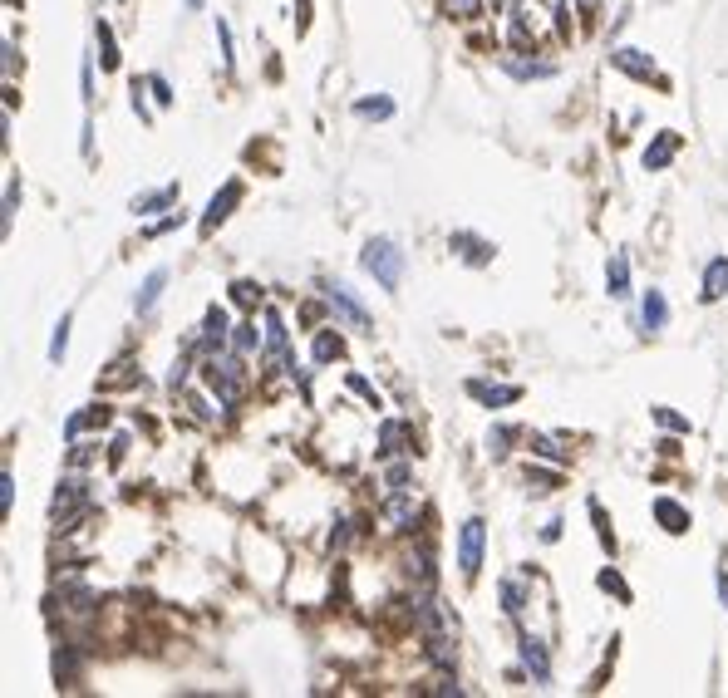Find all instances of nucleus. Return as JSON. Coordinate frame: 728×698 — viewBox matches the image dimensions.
<instances>
[{
  "mask_svg": "<svg viewBox=\"0 0 728 698\" xmlns=\"http://www.w3.org/2000/svg\"><path fill=\"white\" fill-rule=\"evenodd\" d=\"M246 354L237 349H207V359H202V384L217 394V404L222 408H237L246 394Z\"/></svg>",
  "mask_w": 728,
  "mask_h": 698,
  "instance_id": "f257e3e1",
  "label": "nucleus"
},
{
  "mask_svg": "<svg viewBox=\"0 0 728 698\" xmlns=\"http://www.w3.org/2000/svg\"><path fill=\"white\" fill-rule=\"evenodd\" d=\"M364 271L384 286V291H399V281H404V251L389 241V236H374V241H364Z\"/></svg>",
  "mask_w": 728,
  "mask_h": 698,
  "instance_id": "f03ea898",
  "label": "nucleus"
},
{
  "mask_svg": "<svg viewBox=\"0 0 728 698\" xmlns=\"http://www.w3.org/2000/svg\"><path fill=\"white\" fill-rule=\"evenodd\" d=\"M483 546H487L483 517H468L463 531H458V571H463V576H478V571H483Z\"/></svg>",
  "mask_w": 728,
  "mask_h": 698,
  "instance_id": "7ed1b4c3",
  "label": "nucleus"
},
{
  "mask_svg": "<svg viewBox=\"0 0 728 698\" xmlns=\"http://www.w3.org/2000/svg\"><path fill=\"white\" fill-rule=\"evenodd\" d=\"M517 654H522V674H527L537 689H546V684H551V654H546V644L537 640V635H522V640H517Z\"/></svg>",
  "mask_w": 728,
  "mask_h": 698,
  "instance_id": "20e7f679",
  "label": "nucleus"
},
{
  "mask_svg": "<svg viewBox=\"0 0 728 698\" xmlns=\"http://www.w3.org/2000/svg\"><path fill=\"white\" fill-rule=\"evenodd\" d=\"M325 305H330L340 320H350V325H369V310L355 300V291H350L345 281H325Z\"/></svg>",
  "mask_w": 728,
  "mask_h": 698,
  "instance_id": "39448f33",
  "label": "nucleus"
},
{
  "mask_svg": "<svg viewBox=\"0 0 728 698\" xmlns=\"http://www.w3.org/2000/svg\"><path fill=\"white\" fill-rule=\"evenodd\" d=\"M237 202H242V182H222V192H212V202H207V212H202V232H217V227L232 217Z\"/></svg>",
  "mask_w": 728,
  "mask_h": 698,
  "instance_id": "423d86ee",
  "label": "nucleus"
},
{
  "mask_svg": "<svg viewBox=\"0 0 728 698\" xmlns=\"http://www.w3.org/2000/svg\"><path fill=\"white\" fill-rule=\"evenodd\" d=\"M266 354H271V364H286V369H296L286 354H291V335H286V320H281V310L276 305H266Z\"/></svg>",
  "mask_w": 728,
  "mask_h": 698,
  "instance_id": "0eeeda50",
  "label": "nucleus"
},
{
  "mask_svg": "<svg viewBox=\"0 0 728 698\" xmlns=\"http://www.w3.org/2000/svg\"><path fill=\"white\" fill-rule=\"evenodd\" d=\"M74 507H89V487H84V477H64L60 492H55V502H50L55 522H69V512H74Z\"/></svg>",
  "mask_w": 728,
  "mask_h": 698,
  "instance_id": "6e6552de",
  "label": "nucleus"
},
{
  "mask_svg": "<svg viewBox=\"0 0 728 698\" xmlns=\"http://www.w3.org/2000/svg\"><path fill=\"white\" fill-rule=\"evenodd\" d=\"M163 291H168V271L158 266V271H148V276H143V286H138V295H133V310H138V320H148V315L158 310Z\"/></svg>",
  "mask_w": 728,
  "mask_h": 698,
  "instance_id": "1a4fd4ad",
  "label": "nucleus"
},
{
  "mask_svg": "<svg viewBox=\"0 0 728 698\" xmlns=\"http://www.w3.org/2000/svg\"><path fill=\"white\" fill-rule=\"evenodd\" d=\"M610 64H615L620 74H630V79H655V59L645 55V50H635V45L610 50Z\"/></svg>",
  "mask_w": 728,
  "mask_h": 698,
  "instance_id": "9d476101",
  "label": "nucleus"
},
{
  "mask_svg": "<svg viewBox=\"0 0 728 698\" xmlns=\"http://www.w3.org/2000/svg\"><path fill=\"white\" fill-rule=\"evenodd\" d=\"M468 394H473L478 404H487V408H507V404L522 399L517 384H487V379H468Z\"/></svg>",
  "mask_w": 728,
  "mask_h": 698,
  "instance_id": "9b49d317",
  "label": "nucleus"
},
{
  "mask_svg": "<svg viewBox=\"0 0 728 698\" xmlns=\"http://www.w3.org/2000/svg\"><path fill=\"white\" fill-rule=\"evenodd\" d=\"M650 512H655V522L665 526L669 536H684V531H689V507H679L674 497H655Z\"/></svg>",
  "mask_w": 728,
  "mask_h": 698,
  "instance_id": "f8f14e48",
  "label": "nucleus"
},
{
  "mask_svg": "<svg viewBox=\"0 0 728 698\" xmlns=\"http://www.w3.org/2000/svg\"><path fill=\"white\" fill-rule=\"evenodd\" d=\"M414 517H419V502L409 497V487H404V492H389V507H384V522L394 526V531H409V526H414Z\"/></svg>",
  "mask_w": 728,
  "mask_h": 698,
  "instance_id": "ddd939ff",
  "label": "nucleus"
},
{
  "mask_svg": "<svg viewBox=\"0 0 728 698\" xmlns=\"http://www.w3.org/2000/svg\"><path fill=\"white\" fill-rule=\"evenodd\" d=\"M674 158H679V133H660V138L645 148V173H665Z\"/></svg>",
  "mask_w": 728,
  "mask_h": 698,
  "instance_id": "4468645a",
  "label": "nucleus"
},
{
  "mask_svg": "<svg viewBox=\"0 0 728 698\" xmlns=\"http://www.w3.org/2000/svg\"><path fill=\"white\" fill-rule=\"evenodd\" d=\"M502 69L512 79H556V64L551 59H522V55H502Z\"/></svg>",
  "mask_w": 728,
  "mask_h": 698,
  "instance_id": "2eb2a0df",
  "label": "nucleus"
},
{
  "mask_svg": "<svg viewBox=\"0 0 728 698\" xmlns=\"http://www.w3.org/2000/svg\"><path fill=\"white\" fill-rule=\"evenodd\" d=\"M468 266H487L492 261V241H483V236H473V232H453V241H448Z\"/></svg>",
  "mask_w": 728,
  "mask_h": 698,
  "instance_id": "dca6fc26",
  "label": "nucleus"
},
{
  "mask_svg": "<svg viewBox=\"0 0 728 698\" xmlns=\"http://www.w3.org/2000/svg\"><path fill=\"white\" fill-rule=\"evenodd\" d=\"M640 325H645L650 335L669 325V300H665V291H655V286L645 291V300H640Z\"/></svg>",
  "mask_w": 728,
  "mask_h": 698,
  "instance_id": "f3484780",
  "label": "nucleus"
},
{
  "mask_svg": "<svg viewBox=\"0 0 728 698\" xmlns=\"http://www.w3.org/2000/svg\"><path fill=\"white\" fill-rule=\"evenodd\" d=\"M409 423H399V418H389V423H379V453L384 458H399V453H409Z\"/></svg>",
  "mask_w": 728,
  "mask_h": 698,
  "instance_id": "a211bd4d",
  "label": "nucleus"
},
{
  "mask_svg": "<svg viewBox=\"0 0 728 698\" xmlns=\"http://www.w3.org/2000/svg\"><path fill=\"white\" fill-rule=\"evenodd\" d=\"M227 340H232V320H227V310H222V305H212V310H207V320H202V345L222 349Z\"/></svg>",
  "mask_w": 728,
  "mask_h": 698,
  "instance_id": "6ab92c4d",
  "label": "nucleus"
},
{
  "mask_svg": "<svg viewBox=\"0 0 728 698\" xmlns=\"http://www.w3.org/2000/svg\"><path fill=\"white\" fill-rule=\"evenodd\" d=\"M728 295V256H714L704 266V300H724Z\"/></svg>",
  "mask_w": 728,
  "mask_h": 698,
  "instance_id": "aec40b11",
  "label": "nucleus"
},
{
  "mask_svg": "<svg viewBox=\"0 0 728 698\" xmlns=\"http://www.w3.org/2000/svg\"><path fill=\"white\" fill-rule=\"evenodd\" d=\"M173 202H178V182H168V187H158V192L133 197V212H138V217H148V212H163V207H173Z\"/></svg>",
  "mask_w": 728,
  "mask_h": 698,
  "instance_id": "412c9836",
  "label": "nucleus"
},
{
  "mask_svg": "<svg viewBox=\"0 0 728 698\" xmlns=\"http://www.w3.org/2000/svg\"><path fill=\"white\" fill-rule=\"evenodd\" d=\"M606 291L615 295V300L630 295V261H625V256H610L606 261Z\"/></svg>",
  "mask_w": 728,
  "mask_h": 698,
  "instance_id": "4be33fe9",
  "label": "nucleus"
},
{
  "mask_svg": "<svg viewBox=\"0 0 728 698\" xmlns=\"http://www.w3.org/2000/svg\"><path fill=\"white\" fill-rule=\"evenodd\" d=\"M310 359H315V364H330V359H345V340H340L335 330H320V335H315V345H310Z\"/></svg>",
  "mask_w": 728,
  "mask_h": 698,
  "instance_id": "5701e85b",
  "label": "nucleus"
},
{
  "mask_svg": "<svg viewBox=\"0 0 728 698\" xmlns=\"http://www.w3.org/2000/svg\"><path fill=\"white\" fill-rule=\"evenodd\" d=\"M517 438H522V433H517L512 423H497V428H487V453H492V458H507Z\"/></svg>",
  "mask_w": 728,
  "mask_h": 698,
  "instance_id": "b1692460",
  "label": "nucleus"
},
{
  "mask_svg": "<svg viewBox=\"0 0 728 698\" xmlns=\"http://www.w3.org/2000/svg\"><path fill=\"white\" fill-rule=\"evenodd\" d=\"M404 576L419 581V585H433V556H428V551H409V556H404Z\"/></svg>",
  "mask_w": 728,
  "mask_h": 698,
  "instance_id": "393cba45",
  "label": "nucleus"
},
{
  "mask_svg": "<svg viewBox=\"0 0 728 698\" xmlns=\"http://www.w3.org/2000/svg\"><path fill=\"white\" fill-rule=\"evenodd\" d=\"M502 610H507L512 620H522V610H527V585H522V581H502Z\"/></svg>",
  "mask_w": 728,
  "mask_h": 698,
  "instance_id": "a878e982",
  "label": "nucleus"
},
{
  "mask_svg": "<svg viewBox=\"0 0 728 698\" xmlns=\"http://www.w3.org/2000/svg\"><path fill=\"white\" fill-rule=\"evenodd\" d=\"M261 345V335H256V320H242V325H232V349L237 354H256Z\"/></svg>",
  "mask_w": 728,
  "mask_h": 698,
  "instance_id": "bb28decb",
  "label": "nucleus"
},
{
  "mask_svg": "<svg viewBox=\"0 0 728 698\" xmlns=\"http://www.w3.org/2000/svg\"><path fill=\"white\" fill-rule=\"evenodd\" d=\"M69 330H74V320L60 315V325H55V335H50V364H64V354H69Z\"/></svg>",
  "mask_w": 728,
  "mask_h": 698,
  "instance_id": "cd10ccee",
  "label": "nucleus"
},
{
  "mask_svg": "<svg viewBox=\"0 0 728 698\" xmlns=\"http://www.w3.org/2000/svg\"><path fill=\"white\" fill-rule=\"evenodd\" d=\"M15 207H20V177L10 173V177H5V212H0V232H10V222H15Z\"/></svg>",
  "mask_w": 728,
  "mask_h": 698,
  "instance_id": "c85d7f7f",
  "label": "nucleus"
},
{
  "mask_svg": "<svg viewBox=\"0 0 728 698\" xmlns=\"http://www.w3.org/2000/svg\"><path fill=\"white\" fill-rule=\"evenodd\" d=\"M532 453H537V458H546V463L566 467V448H556V438H546V433H532Z\"/></svg>",
  "mask_w": 728,
  "mask_h": 698,
  "instance_id": "c756f323",
  "label": "nucleus"
},
{
  "mask_svg": "<svg viewBox=\"0 0 728 698\" xmlns=\"http://www.w3.org/2000/svg\"><path fill=\"white\" fill-rule=\"evenodd\" d=\"M74 674H79V649H69V644H64L60 654H55V679H60V684H69Z\"/></svg>",
  "mask_w": 728,
  "mask_h": 698,
  "instance_id": "7c9ffc66",
  "label": "nucleus"
},
{
  "mask_svg": "<svg viewBox=\"0 0 728 698\" xmlns=\"http://www.w3.org/2000/svg\"><path fill=\"white\" fill-rule=\"evenodd\" d=\"M556 482H561V472H542V467H527V487L546 497V492H556Z\"/></svg>",
  "mask_w": 728,
  "mask_h": 698,
  "instance_id": "2f4dec72",
  "label": "nucleus"
},
{
  "mask_svg": "<svg viewBox=\"0 0 728 698\" xmlns=\"http://www.w3.org/2000/svg\"><path fill=\"white\" fill-rule=\"evenodd\" d=\"M99 35V50H104V69H119V45H114V30L109 25H94Z\"/></svg>",
  "mask_w": 728,
  "mask_h": 698,
  "instance_id": "473e14b6",
  "label": "nucleus"
},
{
  "mask_svg": "<svg viewBox=\"0 0 728 698\" xmlns=\"http://www.w3.org/2000/svg\"><path fill=\"white\" fill-rule=\"evenodd\" d=\"M596 585H601V590H610L620 605H630V585L620 581V571H601V576H596Z\"/></svg>",
  "mask_w": 728,
  "mask_h": 698,
  "instance_id": "72a5a7b5",
  "label": "nucleus"
},
{
  "mask_svg": "<svg viewBox=\"0 0 728 698\" xmlns=\"http://www.w3.org/2000/svg\"><path fill=\"white\" fill-rule=\"evenodd\" d=\"M355 114L360 118H394V99H360Z\"/></svg>",
  "mask_w": 728,
  "mask_h": 698,
  "instance_id": "f704fd0d",
  "label": "nucleus"
},
{
  "mask_svg": "<svg viewBox=\"0 0 728 698\" xmlns=\"http://www.w3.org/2000/svg\"><path fill=\"white\" fill-rule=\"evenodd\" d=\"M232 300H237L242 310H256V305H261V286H256V281H237V286H232Z\"/></svg>",
  "mask_w": 728,
  "mask_h": 698,
  "instance_id": "c9c22d12",
  "label": "nucleus"
},
{
  "mask_svg": "<svg viewBox=\"0 0 728 698\" xmlns=\"http://www.w3.org/2000/svg\"><path fill=\"white\" fill-rule=\"evenodd\" d=\"M409 477H414V472H409V463H394L389 472H384V492H404V487H409Z\"/></svg>",
  "mask_w": 728,
  "mask_h": 698,
  "instance_id": "e433bc0d",
  "label": "nucleus"
},
{
  "mask_svg": "<svg viewBox=\"0 0 728 698\" xmlns=\"http://www.w3.org/2000/svg\"><path fill=\"white\" fill-rule=\"evenodd\" d=\"M655 423L669 428V433H689V418L684 413H674V408H655Z\"/></svg>",
  "mask_w": 728,
  "mask_h": 698,
  "instance_id": "4c0bfd02",
  "label": "nucleus"
},
{
  "mask_svg": "<svg viewBox=\"0 0 728 698\" xmlns=\"http://www.w3.org/2000/svg\"><path fill=\"white\" fill-rule=\"evenodd\" d=\"M350 541H355V522H350V517H340V522H335V531H330V551H345Z\"/></svg>",
  "mask_w": 728,
  "mask_h": 698,
  "instance_id": "58836bf2",
  "label": "nucleus"
},
{
  "mask_svg": "<svg viewBox=\"0 0 728 698\" xmlns=\"http://www.w3.org/2000/svg\"><path fill=\"white\" fill-rule=\"evenodd\" d=\"M507 35H512V45L522 50V45H532V25L522 20V10H512V25H507Z\"/></svg>",
  "mask_w": 728,
  "mask_h": 698,
  "instance_id": "ea45409f",
  "label": "nucleus"
},
{
  "mask_svg": "<svg viewBox=\"0 0 728 698\" xmlns=\"http://www.w3.org/2000/svg\"><path fill=\"white\" fill-rule=\"evenodd\" d=\"M143 84H148V89H153V99H158V104H163V109H168V104H173V99H178V94H173V84H168V79H163V74H148V79H143Z\"/></svg>",
  "mask_w": 728,
  "mask_h": 698,
  "instance_id": "a19ab883",
  "label": "nucleus"
},
{
  "mask_svg": "<svg viewBox=\"0 0 728 698\" xmlns=\"http://www.w3.org/2000/svg\"><path fill=\"white\" fill-rule=\"evenodd\" d=\"M350 389H355V394H360L369 408H379V394H374V384H369L364 374H350Z\"/></svg>",
  "mask_w": 728,
  "mask_h": 698,
  "instance_id": "79ce46f5",
  "label": "nucleus"
},
{
  "mask_svg": "<svg viewBox=\"0 0 728 698\" xmlns=\"http://www.w3.org/2000/svg\"><path fill=\"white\" fill-rule=\"evenodd\" d=\"M182 222H187V217H182V212H173V217H163V222H153V227H148V236H168V232H178Z\"/></svg>",
  "mask_w": 728,
  "mask_h": 698,
  "instance_id": "37998d69",
  "label": "nucleus"
},
{
  "mask_svg": "<svg viewBox=\"0 0 728 698\" xmlns=\"http://www.w3.org/2000/svg\"><path fill=\"white\" fill-rule=\"evenodd\" d=\"M10 502H15V477L0 472V512H10Z\"/></svg>",
  "mask_w": 728,
  "mask_h": 698,
  "instance_id": "c03bdc74",
  "label": "nucleus"
},
{
  "mask_svg": "<svg viewBox=\"0 0 728 698\" xmlns=\"http://www.w3.org/2000/svg\"><path fill=\"white\" fill-rule=\"evenodd\" d=\"M217 40H222V59H227V64H237V55H232V30H227V20H217Z\"/></svg>",
  "mask_w": 728,
  "mask_h": 698,
  "instance_id": "a18cd8bd",
  "label": "nucleus"
},
{
  "mask_svg": "<svg viewBox=\"0 0 728 698\" xmlns=\"http://www.w3.org/2000/svg\"><path fill=\"white\" fill-rule=\"evenodd\" d=\"M79 89H84V99H94V64L84 59V69H79Z\"/></svg>",
  "mask_w": 728,
  "mask_h": 698,
  "instance_id": "49530a36",
  "label": "nucleus"
},
{
  "mask_svg": "<svg viewBox=\"0 0 728 698\" xmlns=\"http://www.w3.org/2000/svg\"><path fill=\"white\" fill-rule=\"evenodd\" d=\"M458 15H483V0H453Z\"/></svg>",
  "mask_w": 728,
  "mask_h": 698,
  "instance_id": "de8ad7c7",
  "label": "nucleus"
},
{
  "mask_svg": "<svg viewBox=\"0 0 728 698\" xmlns=\"http://www.w3.org/2000/svg\"><path fill=\"white\" fill-rule=\"evenodd\" d=\"M123 453H128V433H119V438H114V443H109V458H114V463H119Z\"/></svg>",
  "mask_w": 728,
  "mask_h": 698,
  "instance_id": "09e8293b",
  "label": "nucleus"
},
{
  "mask_svg": "<svg viewBox=\"0 0 728 698\" xmlns=\"http://www.w3.org/2000/svg\"><path fill=\"white\" fill-rule=\"evenodd\" d=\"M561 526H566V522H546L542 526V541H546V546H551V541H561Z\"/></svg>",
  "mask_w": 728,
  "mask_h": 698,
  "instance_id": "8fccbe9b",
  "label": "nucleus"
},
{
  "mask_svg": "<svg viewBox=\"0 0 728 698\" xmlns=\"http://www.w3.org/2000/svg\"><path fill=\"white\" fill-rule=\"evenodd\" d=\"M719 600H724V610H728V576L719 571Z\"/></svg>",
  "mask_w": 728,
  "mask_h": 698,
  "instance_id": "3c124183",
  "label": "nucleus"
},
{
  "mask_svg": "<svg viewBox=\"0 0 728 698\" xmlns=\"http://www.w3.org/2000/svg\"><path fill=\"white\" fill-rule=\"evenodd\" d=\"M576 5H581V10H596V5H601V0H576Z\"/></svg>",
  "mask_w": 728,
  "mask_h": 698,
  "instance_id": "603ef678",
  "label": "nucleus"
},
{
  "mask_svg": "<svg viewBox=\"0 0 728 698\" xmlns=\"http://www.w3.org/2000/svg\"><path fill=\"white\" fill-rule=\"evenodd\" d=\"M187 5H192V10H197V5H202V0H187Z\"/></svg>",
  "mask_w": 728,
  "mask_h": 698,
  "instance_id": "864d4df0",
  "label": "nucleus"
}]
</instances>
